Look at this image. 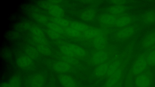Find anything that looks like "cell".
Masks as SVG:
<instances>
[{"instance_id": "28", "label": "cell", "mask_w": 155, "mask_h": 87, "mask_svg": "<svg viewBox=\"0 0 155 87\" xmlns=\"http://www.w3.org/2000/svg\"><path fill=\"white\" fill-rule=\"evenodd\" d=\"M60 49L62 54L68 56L77 58L65 43L63 44L60 46Z\"/></svg>"}, {"instance_id": "23", "label": "cell", "mask_w": 155, "mask_h": 87, "mask_svg": "<svg viewBox=\"0 0 155 87\" xmlns=\"http://www.w3.org/2000/svg\"><path fill=\"white\" fill-rule=\"evenodd\" d=\"M60 58L61 61L66 62L72 66L78 65L79 63V59L76 57L68 56L62 54Z\"/></svg>"}, {"instance_id": "22", "label": "cell", "mask_w": 155, "mask_h": 87, "mask_svg": "<svg viewBox=\"0 0 155 87\" xmlns=\"http://www.w3.org/2000/svg\"><path fill=\"white\" fill-rule=\"evenodd\" d=\"M126 9V7L123 5H115L110 8L108 11L109 14L118 15L124 14Z\"/></svg>"}, {"instance_id": "6", "label": "cell", "mask_w": 155, "mask_h": 87, "mask_svg": "<svg viewBox=\"0 0 155 87\" xmlns=\"http://www.w3.org/2000/svg\"><path fill=\"white\" fill-rule=\"evenodd\" d=\"M125 14L114 15L108 14H102L99 17L98 20L101 28L106 29L112 27L117 20Z\"/></svg>"}, {"instance_id": "21", "label": "cell", "mask_w": 155, "mask_h": 87, "mask_svg": "<svg viewBox=\"0 0 155 87\" xmlns=\"http://www.w3.org/2000/svg\"><path fill=\"white\" fill-rule=\"evenodd\" d=\"M52 22L63 27H70L71 21L63 18L52 17L51 18Z\"/></svg>"}, {"instance_id": "32", "label": "cell", "mask_w": 155, "mask_h": 87, "mask_svg": "<svg viewBox=\"0 0 155 87\" xmlns=\"http://www.w3.org/2000/svg\"><path fill=\"white\" fill-rule=\"evenodd\" d=\"M32 35L37 36L45 37L44 32L40 28L37 26L32 27L30 29Z\"/></svg>"}, {"instance_id": "34", "label": "cell", "mask_w": 155, "mask_h": 87, "mask_svg": "<svg viewBox=\"0 0 155 87\" xmlns=\"http://www.w3.org/2000/svg\"><path fill=\"white\" fill-rule=\"evenodd\" d=\"M133 76L132 73L129 71L126 79L125 87H133L132 82Z\"/></svg>"}, {"instance_id": "5", "label": "cell", "mask_w": 155, "mask_h": 87, "mask_svg": "<svg viewBox=\"0 0 155 87\" xmlns=\"http://www.w3.org/2000/svg\"><path fill=\"white\" fill-rule=\"evenodd\" d=\"M108 31L105 29L95 27L82 32V36L79 41H84L91 40L104 36H107Z\"/></svg>"}, {"instance_id": "30", "label": "cell", "mask_w": 155, "mask_h": 87, "mask_svg": "<svg viewBox=\"0 0 155 87\" xmlns=\"http://www.w3.org/2000/svg\"><path fill=\"white\" fill-rule=\"evenodd\" d=\"M32 38L36 44L48 46V42L45 37L37 36L32 35Z\"/></svg>"}, {"instance_id": "13", "label": "cell", "mask_w": 155, "mask_h": 87, "mask_svg": "<svg viewBox=\"0 0 155 87\" xmlns=\"http://www.w3.org/2000/svg\"><path fill=\"white\" fill-rule=\"evenodd\" d=\"M60 83L64 87H77L76 83L72 77L70 75L62 74L59 77Z\"/></svg>"}, {"instance_id": "39", "label": "cell", "mask_w": 155, "mask_h": 87, "mask_svg": "<svg viewBox=\"0 0 155 87\" xmlns=\"http://www.w3.org/2000/svg\"><path fill=\"white\" fill-rule=\"evenodd\" d=\"M0 87H11L9 83H3L1 84Z\"/></svg>"}, {"instance_id": "14", "label": "cell", "mask_w": 155, "mask_h": 87, "mask_svg": "<svg viewBox=\"0 0 155 87\" xmlns=\"http://www.w3.org/2000/svg\"><path fill=\"white\" fill-rule=\"evenodd\" d=\"M48 10L50 14L54 17L63 18L65 15L64 9L58 5H50L48 7Z\"/></svg>"}, {"instance_id": "12", "label": "cell", "mask_w": 155, "mask_h": 87, "mask_svg": "<svg viewBox=\"0 0 155 87\" xmlns=\"http://www.w3.org/2000/svg\"><path fill=\"white\" fill-rule=\"evenodd\" d=\"M133 21L132 18L126 14L118 18L112 27L122 28L129 25Z\"/></svg>"}, {"instance_id": "2", "label": "cell", "mask_w": 155, "mask_h": 87, "mask_svg": "<svg viewBox=\"0 0 155 87\" xmlns=\"http://www.w3.org/2000/svg\"><path fill=\"white\" fill-rule=\"evenodd\" d=\"M155 48V44L140 54L134 61L129 71L137 76L148 68L147 58L149 53Z\"/></svg>"}, {"instance_id": "26", "label": "cell", "mask_w": 155, "mask_h": 87, "mask_svg": "<svg viewBox=\"0 0 155 87\" xmlns=\"http://www.w3.org/2000/svg\"><path fill=\"white\" fill-rule=\"evenodd\" d=\"M143 18L146 23H154L155 22V13L152 11L148 12L144 15Z\"/></svg>"}, {"instance_id": "25", "label": "cell", "mask_w": 155, "mask_h": 87, "mask_svg": "<svg viewBox=\"0 0 155 87\" xmlns=\"http://www.w3.org/2000/svg\"><path fill=\"white\" fill-rule=\"evenodd\" d=\"M36 49L38 52L45 55H49L52 53L51 51L47 46L36 44Z\"/></svg>"}, {"instance_id": "24", "label": "cell", "mask_w": 155, "mask_h": 87, "mask_svg": "<svg viewBox=\"0 0 155 87\" xmlns=\"http://www.w3.org/2000/svg\"><path fill=\"white\" fill-rule=\"evenodd\" d=\"M48 29L54 31L60 34H64V28L52 22H48L46 24Z\"/></svg>"}, {"instance_id": "1", "label": "cell", "mask_w": 155, "mask_h": 87, "mask_svg": "<svg viewBox=\"0 0 155 87\" xmlns=\"http://www.w3.org/2000/svg\"><path fill=\"white\" fill-rule=\"evenodd\" d=\"M116 54L114 50L108 46L102 50H93L88 63L89 65L97 66L105 62Z\"/></svg>"}, {"instance_id": "35", "label": "cell", "mask_w": 155, "mask_h": 87, "mask_svg": "<svg viewBox=\"0 0 155 87\" xmlns=\"http://www.w3.org/2000/svg\"><path fill=\"white\" fill-rule=\"evenodd\" d=\"M46 32L51 38L54 39H58L60 36L61 34L59 33L49 29L46 30Z\"/></svg>"}, {"instance_id": "18", "label": "cell", "mask_w": 155, "mask_h": 87, "mask_svg": "<svg viewBox=\"0 0 155 87\" xmlns=\"http://www.w3.org/2000/svg\"><path fill=\"white\" fill-rule=\"evenodd\" d=\"M32 59L28 56H23L20 57L17 60V64L20 67H27L31 65L33 62Z\"/></svg>"}, {"instance_id": "3", "label": "cell", "mask_w": 155, "mask_h": 87, "mask_svg": "<svg viewBox=\"0 0 155 87\" xmlns=\"http://www.w3.org/2000/svg\"><path fill=\"white\" fill-rule=\"evenodd\" d=\"M152 73L148 68L136 76L134 79L135 87H150L152 82Z\"/></svg>"}, {"instance_id": "11", "label": "cell", "mask_w": 155, "mask_h": 87, "mask_svg": "<svg viewBox=\"0 0 155 87\" xmlns=\"http://www.w3.org/2000/svg\"><path fill=\"white\" fill-rule=\"evenodd\" d=\"M73 66L61 61L54 63L53 66V68L56 72L59 73H65L69 72L73 69Z\"/></svg>"}, {"instance_id": "16", "label": "cell", "mask_w": 155, "mask_h": 87, "mask_svg": "<svg viewBox=\"0 0 155 87\" xmlns=\"http://www.w3.org/2000/svg\"><path fill=\"white\" fill-rule=\"evenodd\" d=\"M65 34L67 36L76 41H79L82 36V32L70 27H65Z\"/></svg>"}, {"instance_id": "9", "label": "cell", "mask_w": 155, "mask_h": 87, "mask_svg": "<svg viewBox=\"0 0 155 87\" xmlns=\"http://www.w3.org/2000/svg\"><path fill=\"white\" fill-rule=\"evenodd\" d=\"M65 44L79 60L89 59L90 57L88 53L83 48L74 44L66 43Z\"/></svg>"}, {"instance_id": "33", "label": "cell", "mask_w": 155, "mask_h": 87, "mask_svg": "<svg viewBox=\"0 0 155 87\" xmlns=\"http://www.w3.org/2000/svg\"><path fill=\"white\" fill-rule=\"evenodd\" d=\"M8 83L11 87H21V80L17 76L12 77Z\"/></svg>"}, {"instance_id": "4", "label": "cell", "mask_w": 155, "mask_h": 87, "mask_svg": "<svg viewBox=\"0 0 155 87\" xmlns=\"http://www.w3.org/2000/svg\"><path fill=\"white\" fill-rule=\"evenodd\" d=\"M129 62L124 63L107 78L102 87H111L120 80L123 79L125 69Z\"/></svg>"}, {"instance_id": "19", "label": "cell", "mask_w": 155, "mask_h": 87, "mask_svg": "<svg viewBox=\"0 0 155 87\" xmlns=\"http://www.w3.org/2000/svg\"><path fill=\"white\" fill-rule=\"evenodd\" d=\"M44 81V77L42 75L37 74L33 76L31 79V87H42Z\"/></svg>"}, {"instance_id": "15", "label": "cell", "mask_w": 155, "mask_h": 87, "mask_svg": "<svg viewBox=\"0 0 155 87\" xmlns=\"http://www.w3.org/2000/svg\"><path fill=\"white\" fill-rule=\"evenodd\" d=\"M155 44V32L147 35L143 39L142 43V47L145 49L150 48Z\"/></svg>"}, {"instance_id": "20", "label": "cell", "mask_w": 155, "mask_h": 87, "mask_svg": "<svg viewBox=\"0 0 155 87\" xmlns=\"http://www.w3.org/2000/svg\"><path fill=\"white\" fill-rule=\"evenodd\" d=\"M95 15V11L93 9H90L82 12L81 14L80 17L83 20L90 21L94 20Z\"/></svg>"}, {"instance_id": "10", "label": "cell", "mask_w": 155, "mask_h": 87, "mask_svg": "<svg viewBox=\"0 0 155 87\" xmlns=\"http://www.w3.org/2000/svg\"><path fill=\"white\" fill-rule=\"evenodd\" d=\"M116 55L112 56L105 62L97 66L94 72V75L97 77H104Z\"/></svg>"}, {"instance_id": "37", "label": "cell", "mask_w": 155, "mask_h": 87, "mask_svg": "<svg viewBox=\"0 0 155 87\" xmlns=\"http://www.w3.org/2000/svg\"><path fill=\"white\" fill-rule=\"evenodd\" d=\"M123 80H120L118 82L115 83L111 87H121L123 82Z\"/></svg>"}, {"instance_id": "27", "label": "cell", "mask_w": 155, "mask_h": 87, "mask_svg": "<svg viewBox=\"0 0 155 87\" xmlns=\"http://www.w3.org/2000/svg\"><path fill=\"white\" fill-rule=\"evenodd\" d=\"M25 51L28 56L32 59H35L38 56V51L36 48L31 46H28L26 48Z\"/></svg>"}, {"instance_id": "7", "label": "cell", "mask_w": 155, "mask_h": 87, "mask_svg": "<svg viewBox=\"0 0 155 87\" xmlns=\"http://www.w3.org/2000/svg\"><path fill=\"white\" fill-rule=\"evenodd\" d=\"M107 36L98 37L93 39L83 42L84 44L90 45L94 48L93 50L104 49L108 46Z\"/></svg>"}, {"instance_id": "29", "label": "cell", "mask_w": 155, "mask_h": 87, "mask_svg": "<svg viewBox=\"0 0 155 87\" xmlns=\"http://www.w3.org/2000/svg\"><path fill=\"white\" fill-rule=\"evenodd\" d=\"M32 16L36 21L42 24H47L48 23V18L45 16L37 13H33Z\"/></svg>"}, {"instance_id": "17", "label": "cell", "mask_w": 155, "mask_h": 87, "mask_svg": "<svg viewBox=\"0 0 155 87\" xmlns=\"http://www.w3.org/2000/svg\"><path fill=\"white\" fill-rule=\"evenodd\" d=\"M70 27L81 32L95 27L84 23L74 21H71Z\"/></svg>"}, {"instance_id": "8", "label": "cell", "mask_w": 155, "mask_h": 87, "mask_svg": "<svg viewBox=\"0 0 155 87\" xmlns=\"http://www.w3.org/2000/svg\"><path fill=\"white\" fill-rule=\"evenodd\" d=\"M135 32V27L128 25L118 30L115 34L114 37L118 40H124L132 36Z\"/></svg>"}, {"instance_id": "31", "label": "cell", "mask_w": 155, "mask_h": 87, "mask_svg": "<svg viewBox=\"0 0 155 87\" xmlns=\"http://www.w3.org/2000/svg\"><path fill=\"white\" fill-rule=\"evenodd\" d=\"M148 66H155V49L149 53L147 58Z\"/></svg>"}, {"instance_id": "36", "label": "cell", "mask_w": 155, "mask_h": 87, "mask_svg": "<svg viewBox=\"0 0 155 87\" xmlns=\"http://www.w3.org/2000/svg\"><path fill=\"white\" fill-rule=\"evenodd\" d=\"M112 2L116 5H122L125 3V1L122 0H114Z\"/></svg>"}, {"instance_id": "38", "label": "cell", "mask_w": 155, "mask_h": 87, "mask_svg": "<svg viewBox=\"0 0 155 87\" xmlns=\"http://www.w3.org/2000/svg\"><path fill=\"white\" fill-rule=\"evenodd\" d=\"M61 1L60 0H49L48 1V2H49V3H52V4H57L58 3L61 2Z\"/></svg>"}]
</instances>
